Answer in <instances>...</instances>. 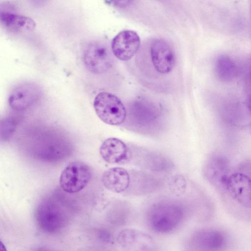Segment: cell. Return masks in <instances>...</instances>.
Wrapping results in <instances>:
<instances>
[{"label":"cell","mask_w":251,"mask_h":251,"mask_svg":"<svg viewBox=\"0 0 251 251\" xmlns=\"http://www.w3.org/2000/svg\"><path fill=\"white\" fill-rule=\"evenodd\" d=\"M185 214V209L181 204L174 201H161L150 208L147 214V223L155 232L169 233L180 226Z\"/></svg>","instance_id":"cell-1"},{"label":"cell","mask_w":251,"mask_h":251,"mask_svg":"<svg viewBox=\"0 0 251 251\" xmlns=\"http://www.w3.org/2000/svg\"><path fill=\"white\" fill-rule=\"evenodd\" d=\"M35 219L39 227L49 233H56L68 223L69 215L63 205L54 199L43 200L38 205Z\"/></svg>","instance_id":"cell-2"},{"label":"cell","mask_w":251,"mask_h":251,"mask_svg":"<svg viewBox=\"0 0 251 251\" xmlns=\"http://www.w3.org/2000/svg\"><path fill=\"white\" fill-rule=\"evenodd\" d=\"M93 106L98 117L105 124L119 126L126 120V111L124 104L112 93L101 92L98 94Z\"/></svg>","instance_id":"cell-3"},{"label":"cell","mask_w":251,"mask_h":251,"mask_svg":"<svg viewBox=\"0 0 251 251\" xmlns=\"http://www.w3.org/2000/svg\"><path fill=\"white\" fill-rule=\"evenodd\" d=\"M91 176V170L87 165L81 161H73L62 172L59 178L60 185L66 192L76 193L87 186Z\"/></svg>","instance_id":"cell-4"},{"label":"cell","mask_w":251,"mask_h":251,"mask_svg":"<svg viewBox=\"0 0 251 251\" xmlns=\"http://www.w3.org/2000/svg\"><path fill=\"white\" fill-rule=\"evenodd\" d=\"M83 61L91 72L100 74L106 72L112 67L113 59L110 50L104 44L93 42L86 48Z\"/></svg>","instance_id":"cell-5"},{"label":"cell","mask_w":251,"mask_h":251,"mask_svg":"<svg viewBox=\"0 0 251 251\" xmlns=\"http://www.w3.org/2000/svg\"><path fill=\"white\" fill-rule=\"evenodd\" d=\"M41 94L38 85L30 82L22 83L13 89L8 98V103L15 111H25L34 106L40 100Z\"/></svg>","instance_id":"cell-6"},{"label":"cell","mask_w":251,"mask_h":251,"mask_svg":"<svg viewBox=\"0 0 251 251\" xmlns=\"http://www.w3.org/2000/svg\"><path fill=\"white\" fill-rule=\"evenodd\" d=\"M152 64L155 69L161 74L169 73L175 64V54L170 44L166 40H154L150 48Z\"/></svg>","instance_id":"cell-7"},{"label":"cell","mask_w":251,"mask_h":251,"mask_svg":"<svg viewBox=\"0 0 251 251\" xmlns=\"http://www.w3.org/2000/svg\"><path fill=\"white\" fill-rule=\"evenodd\" d=\"M140 45L138 34L131 30H125L117 34L111 43L113 54L122 61L130 60L137 52Z\"/></svg>","instance_id":"cell-8"},{"label":"cell","mask_w":251,"mask_h":251,"mask_svg":"<svg viewBox=\"0 0 251 251\" xmlns=\"http://www.w3.org/2000/svg\"><path fill=\"white\" fill-rule=\"evenodd\" d=\"M226 190L242 206L251 208V178L240 173L231 174L227 178Z\"/></svg>","instance_id":"cell-9"},{"label":"cell","mask_w":251,"mask_h":251,"mask_svg":"<svg viewBox=\"0 0 251 251\" xmlns=\"http://www.w3.org/2000/svg\"><path fill=\"white\" fill-rule=\"evenodd\" d=\"M229 165L225 157L218 155L212 156L204 165V175L214 186L226 190V182L231 174Z\"/></svg>","instance_id":"cell-10"},{"label":"cell","mask_w":251,"mask_h":251,"mask_svg":"<svg viewBox=\"0 0 251 251\" xmlns=\"http://www.w3.org/2000/svg\"><path fill=\"white\" fill-rule=\"evenodd\" d=\"M118 244L128 250H151L154 241L148 234L132 228H125L119 232L117 237Z\"/></svg>","instance_id":"cell-11"},{"label":"cell","mask_w":251,"mask_h":251,"mask_svg":"<svg viewBox=\"0 0 251 251\" xmlns=\"http://www.w3.org/2000/svg\"><path fill=\"white\" fill-rule=\"evenodd\" d=\"M226 243L224 235L214 229H203L193 234L190 243L192 247L200 250H218Z\"/></svg>","instance_id":"cell-12"},{"label":"cell","mask_w":251,"mask_h":251,"mask_svg":"<svg viewBox=\"0 0 251 251\" xmlns=\"http://www.w3.org/2000/svg\"><path fill=\"white\" fill-rule=\"evenodd\" d=\"M102 158L108 163H119L128 156L126 145L120 139L111 137L105 140L100 148Z\"/></svg>","instance_id":"cell-13"},{"label":"cell","mask_w":251,"mask_h":251,"mask_svg":"<svg viewBox=\"0 0 251 251\" xmlns=\"http://www.w3.org/2000/svg\"><path fill=\"white\" fill-rule=\"evenodd\" d=\"M0 21L2 26L8 31L20 33L33 31L35 22L29 17L9 11H1Z\"/></svg>","instance_id":"cell-14"},{"label":"cell","mask_w":251,"mask_h":251,"mask_svg":"<svg viewBox=\"0 0 251 251\" xmlns=\"http://www.w3.org/2000/svg\"><path fill=\"white\" fill-rule=\"evenodd\" d=\"M101 180L103 186L107 190L120 193L128 188L130 179L126 169L121 167H114L104 172Z\"/></svg>","instance_id":"cell-15"},{"label":"cell","mask_w":251,"mask_h":251,"mask_svg":"<svg viewBox=\"0 0 251 251\" xmlns=\"http://www.w3.org/2000/svg\"><path fill=\"white\" fill-rule=\"evenodd\" d=\"M168 184L171 191L177 196L183 195L186 191L187 182L182 175H176L172 176Z\"/></svg>","instance_id":"cell-16"},{"label":"cell","mask_w":251,"mask_h":251,"mask_svg":"<svg viewBox=\"0 0 251 251\" xmlns=\"http://www.w3.org/2000/svg\"><path fill=\"white\" fill-rule=\"evenodd\" d=\"M15 122L11 118H6L4 120L1 125V137L8 138L13 133L15 128Z\"/></svg>","instance_id":"cell-17"},{"label":"cell","mask_w":251,"mask_h":251,"mask_svg":"<svg viewBox=\"0 0 251 251\" xmlns=\"http://www.w3.org/2000/svg\"><path fill=\"white\" fill-rule=\"evenodd\" d=\"M108 3L118 8H124L130 5L134 0H106Z\"/></svg>","instance_id":"cell-18"},{"label":"cell","mask_w":251,"mask_h":251,"mask_svg":"<svg viewBox=\"0 0 251 251\" xmlns=\"http://www.w3.org/2000/svg\"><path fill=\"white\" fill-rule=\"evenodd\" d=\"M248 105L250 110L251 111V95L250 96L248 101Z\"/></svg>","instance_id":"cell-19"},{"label":"cell","mask_w":251,"mask_h":251,"mask_svg":"<svg viewBox=\"0 0 251 251\" xmlns=\"http://www.w3.org/2000/svg\"></svg>","instance_id":"cell-20"}]
</instances>
